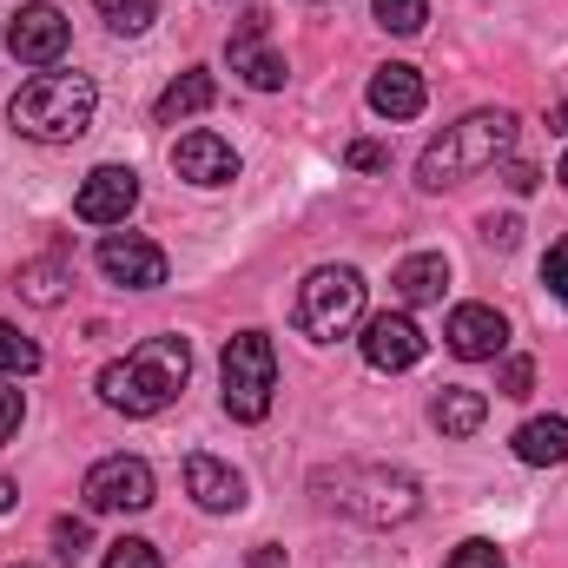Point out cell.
<instances>
[{
	"label": "cell",
	"instance_id": "cell-7",
	"mask_svg": "<svg viewBox=\"0 0 568 568\" xmlns=\"http://www.w3.org/2000/svg\"><path fill=\"white\" fill-rule=\"evenodd\" d=\"M152 489L159 483H152L145 456H100L80 483V503H87V516H140V509H152Z\"/></svg>",
	"mask_w": 568,
	"mask_h": 568
},
{
	"label": "cell",
	"instance_id": "cell-36",
	"mask_svg": "<svg viewBox=\"0 0 568 568\" xmlns=\"http://www.w3.org/2000/svg\"><path fill=\"white\" fill-rule=\"evenodd\" d=\"M13 496H20V489H13V483H7V476H0V516H7V509H13Z\"/></svg>",
	"mask_w": 568,
	"mask_h": 568
},
{
	"label": "cell",
	"instance_id": "cell-16",
	"mask_svg": "<svg viewBox=\"0 0 568 568\" xmlns=\"http://www.w3.org/2000/svg\"><path fill=\"white\" fill-rule=\"evenodd\" d=\"M424 100L429 93H424V73H417V67L390 60V67L371 73V113H377V120H417Z\"/></svg>",
	"mask_w": 568,
	"mask_h": 568
},
{
	"label": "cell",
	"instance_id": "cell-34",
	"mask_svg": "<svg viewBox=\"0 0 568 568\" xmlns=\"http://www.w3.org/2000/svg\"><path fill=\"white\" fill-rule=\"evenodd\" d=\"M252 568H284V549H272V542H258V549H252Z\"/></svg>",
	"mask_w": 568,
	"mask_h": 568
},
{
	"label": "cell",
	"instance_id": "cell-33",
	"mask_svg": "<svg viewBox=\"0 0 568 568\" xmlns=\"http://www.w3.org/2000/svg\"><path fill=\"white\" fill-rule=\"evenodd\" d=\"M344 159H351L357 172H384V165H390V152H384V145H377V140H357V145H351V152H344Z\"/></svg>",
	"mask_w": 568,
	"mask_h": 568
},
{
	"label": "cell",
	"instance_id": "cell-18",
	"mask_svg": "<svg viewBox=\"0 0 568 568\" xmlns=\"http://www.w3.org/2000/svg\"><path fill=\"white\" fill-rule=\"evenodd\" d=\"M390 291H397L404 304H436V297L449 291V258H443V252H417V258H404L397 278H390Z\"/></svg>",
	"mask_w": 568,
	"mask_h": 568
},
{
	"label": "cell",
	"instance_id": "cell-19",
	"mask_svg": "<svg viewBox=\"0 0 568 568\" xmlns=\"http://www.w3.org/2000/svg\"><path fill=\"white\" fill-rule=\"evenodd\" d=\"M483 417H489V397L483 390H463V384L436 390V404H429V424L443 429V436H476Z\"/></svg>",
	"mask_w": 568,
	"mask_h": 568
},
{
	"label": "cell",
	"instance_id": "cell-13",
	"mask_svg": "<svg viewBox=\"0 0 568 568\" xmlns=\"http://www.w3.org/2000/svg\"><path fill=\"white\" fill-rule=\"evenodd\" d=\"M232 73L252 87V93H278L284 87V60L265 47V7H245L239 33H232Z\"/></svg>",
	"mask_w": 568,
	"mask_h": 568
},
{
	"label": "cell",
	"instance_id": "cell-10",
	"mask_svg": "<svg viewBox=\"0 0 568 568\" xmlns=\"http://www.w3.org/2000/svg\"><path fill=\"white\" fill-rule=\"evenodd\" d=\"M424 351L429 337L410 311H384V317L364 324V364L371 371H410V364H424Z\"/></svg>",
	"mask_w": 568,
	"mask_h": 568
},
{
	"label": "cell",
	"instance_id": "cell-27",
	"mask_svg": "<svg viewBox=\"0 0 568 568\" xmlns=\"http://www.w3.org/2000/svg\"><path fill=\"white\" fill-rule=\"evenodd\" d=\"M443 568H503V549L496 542H456Z\"/></svg>",
	"mask_w": 568,
	"mask_h": 568
},
{
	"label": "cell",
	"instance_id": "cell-5",
	"mask_svg": "<svg viewBox=\"0 0 568 568\" xmlns=\"http://www.w3.org/2000/svg\"><path fill=\"white\" fill-rule=\"evenodd\" d=\"M219 384H225V417L232 424H265L272 397H278V351L265 331H239L219 357Z\"/></svg>",
	"mask_w": 568,
	"mask_h": 568
},
{
	"label": "cell",
	"instance_id": "cell-21",
	"mask_svg": "<svg viewBox=\"0 0 568 568\" xmlns=\"http://www.w3.org/2000/svg\"><path fill=\"white\" fill-rule=\"evenodd\" d=\"M516 456L529 469H549V463H568V417H529L516 429Z\"/></svg>",
	"mask_w": 568,
	"mask_h": 568
},
{
	"label": "cell",
	"instance_id": "cell-12",
	"mask_svg": "<svg viewBox=\"0 0 568 568\" xmlns=\"http://www.w3.org/2000/svg\"><path fill=\"white\" fill-rule=\"evenodd\" d=\"M100 272L126 291H159L165 284V252L140 232H106L100 239Z\"/></svg>",
	"mask_w": 568,
	"mask_h": 568
},
{
	"label": "cell",
	"instance_id": "cell-22",
	"mask_svg": "<svg viewBox=\"0 0 568 568\" xmlns=\"http://www.w3.org/2000/svg\"><path fill=\"white\" fill-rule=\"evenodd\" d=\"M27 371H40V344L0 317V377H27Z\"/></svg>",
	"mask_w": 568,
	"mask_h": 568
},
{
	"label": "cell",
	"instance_id": "cell-8",
	"mask_svg": "<svg viewBox=\"0 0 568 568\" xmlns=\"http://www.w3.org/2000/svg\"><path fill=\"white\" fill-rule=\"evenodd\" d=\"M7 53H13L20 67H60V53H67V13L47 7V0L20 7V13L7 20Z\"/></svg>",
	"mask_w": 568,
	"mask_h": 568
},
{
	"label": "cell",
	"instance_id": "cell-29",
	"mask_svg": "<svg viewBox=\"0 0 568 568\" xmlns=\"http://www.w3.org/2000/svg\"><path fill=\"white\" fill-rule=\"evenodd\" d=\"M542 284H549L556 297H568V239H556V245L542 252Z\"/></svg>",
	"mask_w": 568,
	"mask_h": 568
},
{
	"label": "cell",
	"instance_id": "cell-37",
	"mask_svg": "<svg viewBox=\"0 0 568 568\" xmlns=\"http://www.w3.org/2000/svg\"><path fill=\"white\" fill-rule=\"evenodd\" d=\"M556 179H562V185H568V152H562V165H556Z\"/></svg>",
	"mask_w": 568,
	"mask_h": 568
},
{
	"label": "cell",
	"instance_id": "cell-30",
	"mask_svg": "<svg viewBox=\"0 0 568 568\" xmlns=\"http://www.w3.org/2000/svg\"><path fill=\"white\" fill-rule=\"evenodd\" d=\"M20 417H27L20 384H0V443H7V436H20Z\"/></svg>",
	"mask_w": 568,
	"mask_h": 568
},
{
	"label": "cell",
	"instance_id": "cell-28",
	"mask_svg": "<svg viewBox=\"0 0 568 568\" xmlns=\"http://www.w3.org/2000/svg\"><path fill=\"white\" fill-rule=\"evenodd\" d=\"M496 390H503V397H529V390H536V364H529V357H509L503 377H496Z\"/></svg>",
	"mask_w": 568,
	"mask_h": 568
},
{
	"label": "cell",
	"instance_id": "cell-35",
	"mask_svg": "<svg viewBox=\"0 0 568 568\" xmlns=\"http://www.w3.org/2000/svg\"><path fill=\"white\" fill-rule=\"evenodd\" d=\"M549 133H568V100L562 106H549Z\"/></svg>",
	"mask_w": 568,
	"mask_h": 568
},
{
	"label": "cell",
	"instance_id": "cell-3",
	"mask_svg": "<svg viewBox=\"0 0 568 568\" xmlns=\"http://www.w3.org/2000/svg\"><path fill=\"white\" fill-rule=\"evenodd\" d=\"M93 106H100V87H93L87 73H33V80L13 93L7 120H13V133H27V140L67 145L93 126Z\"/></svg>",
	"mask_w": 568,
	"mask_h": 568
},
{
	"label": "cell",
	"instance_id": "cell-32",
	"mask_svg": "<svg viewBox=\"0 0 568 568\" xmlns=\"http://www.w3.org/2000/svg\"><path fill=\"white\" fill-rule=\"evenodd\" d=\"M503 185H509L516 199H529V192L542 185V172H536V165H523V159H509V165H503Z\"/></svg>",
	"mask_w": 568,
	"mask_h": 568
},
{
	"label": "cell",
	"instance_id": "cell-15",
	"mask_svg": "<svg viewBox=\"0 0 568 568\" xmlns=\"http://www.w3.org/2000/svg\"><path fill=\"white\" fill-rule=\"evenodd\" d=\"M185 496L205 516H232V509H245V476L219 456H185Z\"/></svg>",
	"mask_w": 568,
	"mask_h": 568
},
{
	"label": "cell",
	"instance_id": "cell-6",
	"mask_svg": "<svg viewBox=\"0 0 568 568\" xmlns=\"http://www.w3.org/2000/svg\"><path fill=\"white\" fill-rule=\"evenodd\" d=\"M297 331L311 337V344H337V337H351L357 324H364V278L351 272V265H317L311 278L297 284Z\"/></svg>",
	"mask_w": 568,
	"mask_h": 568
},
{
	"label": "cell",
	"instance_id": "cell-4",
	"mask_svg": "<svg viewBox=\"0 0 568 568\" xmlns=\"http://www.w3.org/2000/svg\"><path fill=\"white\" fill-rule=\"evenodd\" d=\"M331 503L371 529H390V523H410L424 509V489L410 469H390V463H344L337 476H324Z\"/></svg>",
	"mask_w": 568,
	"mask_h": 568
},
{
	"label": "cell",
	"instance_id": "cell-24",
	"mask_svg": "<svg viewBox=\"0 0 568 568\" xmlns=\"http://www.w3.org/2000/svg\"><path fill=\"white\" fill-rule=\"evenodd\" d=\"M100 13H106V27L113 33H145L152 27V13H159V0H93Z\"/></svg>",
	"mask_w": 568,
	"mask_h": 568
},
{
	"label": "cell",
	"instance_id": "cell-25",
	"mask_svg": "<svg viewBox=\"0 0 568 568\" xmlns=\"http://www.w3.org/2000/svg\"><path fill=\"white\" fill-rule=\"evenodd\" d=\"M87 549H93V529L73 523V516H60V523H53V556H60V562H80Z\"/></svg>",
	"mask_w": 568,
	"mask_h": 568
},
{
	"label": "cell",
	"instance_id": "cell-20",
	"mask_svg": "<svg viewBox=\"0 0 568 568\" xmlns=\"http://www.w3.org/2000/svg\"><path fill=\"white\" fill-rule=\"evenodd\" d=\"M67 284H73V265H67L60 252H47V258H27V265L13 272V291H20L27 304H40V311H47V304H60V297H67Z\"/></svg>",
	"mask_w": 568,
	"mask_h": 568
},
{
	"label": "cell",
	"instance_id": "cell-2",
	"mask_svg": "<svg viewBox=\"0 0 568 568\" xmlns=\"http://www.w3.org/2000/svg\"><path fill=\"white\" fill-rule=\"evenodd\" d=\"M509 145H516V113H509V106H476V113H463L456 126H443V140L424 145L417 185H424V192H449V185L489 172L496 159H509Z\"/></svg>",
	"mask_w": 568,
	"mask_h": 568
},
{
	"label": "cell",
	"instance_id": "cell-9",
	"mask_svg": "<svg viewBox=\"0 0 568 568\" xmlns=\"http://www.w3.org/2000/svg\"><path fill=\"white\" fill-rule=\"evenodd\" d=\"M133 205H140V172L133 165H93L80 199H73V219L80 225H126Z\"/></svg>",
	"mask_w": 568,
	"mask_h": 568
},
{
	"label": "cell",
	"instance_id": "cell-23",
	"mask_svg": "<svg viewBox=\"0 0 568 568\" xmlns=\"http://www.w3.org/2000/svg\"><path fill=\"white\" fill-rule=\"evenodd\" d=\"M424 20H429V0H377V27L384 33H424Z\"/></svg>",
	"mask_w": 568,
	"mask_h": 568
},
{
	"label": "cell",
	"instance_id": "cell-26",
	"mask_svg": "<svg viewBox=\"0 0 568 568\" xmlns=\"http://www.w3.org/2000/svg\"><path fill=\"white\" fill-rule=\"evenodd\" d=\"M100 568H159V549L145 542V536H126V542H113L106 549V562Z\"/></svg>",
	"mask_w": 568,
	"mask_h": 568
},
{
	"label": "cell",
	"instance_id": "cell-14",
	"mask_svg": "<svg viewBox=\"0 0 568 568\" xmlns=\"http://www.w3.org/2000/svg\"><path fill=\"white\" fill-rule=\"evenodd\" d=\"M172 172L179 179H192V185H232L239 179V152L232 140H219V133H185V140L172 145Z\"/></svg>",
	"mask_w": 568,
	"mask_h": 568
},
{
	"label": "cell",
	"instance_id": "cell-11",
	"mask_svg": "<svg viewBox=\"0 0 568 568\" xmlns=\"http://www.w3.org/2000/svg\"><path fill=\"white\" fill-rule=\"evenodd\" d=\"M443 337H449V351L463 364H489V357L509 351V317L496 304H456L449 324H443Z\"/></svg>",
	"mask_w": 568,
	"mask_h": 568
},
{
	"label": "cell",
	"instance_id": "cell-1",
	"mask_svg": "<svg viewBox=\"0 0 568 568\" xmlns=\"http://www.w3.org/2000/svg\"><path fill=\"white\" fill-rule=\"evenodd\" d=\"M185 377H192V344L185 337H145L100 371V404L120 417H159L179 404Z\"/></svg>",
	"mask_w": 568,
	"mask_h": 568
},
{
	"label": "cell",
	"instance_id": "cell-31",
	"mask_svg": "<svg viewBox=\"0 0 568 568\" xmlns=\"http://www.w3.org/2000/svg\"><path fill=\"white\" fill-rule=\"evenodd\" d=\"M483 239H489L496 252H516V239H523V219H509V212L496 219V212H489V219H483Z\"/></svg>",
	"mask_w": 568,
	"mask_h": 568
},
{
	"label": "cell",
	"instance_id": "cell-17",
	"mask_svg": "<svg viewBox=\"0 0 568 568\" xmlns=\"http://www.w3.org/2000/svg\"><path fill=\"white\" fill-rule=\"evenodd\" d=\"M212 100H219V80H212L205 67H185V73H179V80L159 93V106H152V113H159V126H179V120L205 113Z\"/></svg>",
	"mask_w": 568,
	"mask_h": 568
}]
</instances>
